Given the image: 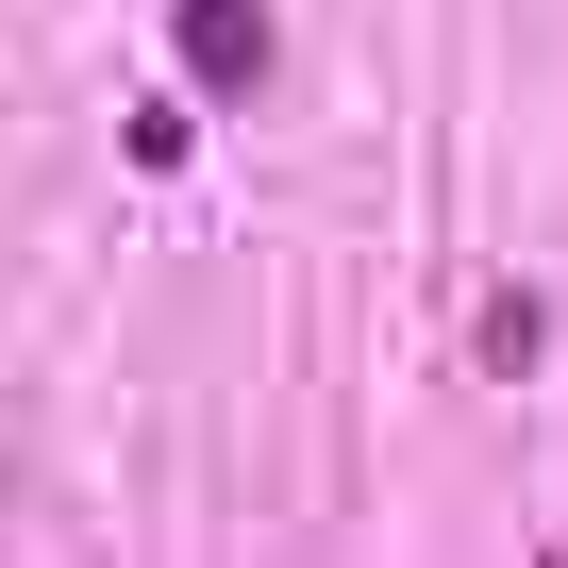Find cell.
<instances>
[{
  "label": "cell",
  "instance_id": "1",
  "mask_svg": "<svg viewBox=\"0 0 568 568\" xmlns=\"http://www.w3.org/2000/svg\"><path fill=\"white\" fill-rule=\"evenodd\" d=\"M168 51H184V84H217V101H251L267 84V0H168Z\"/></svg>",
  "mask_w": 568,
  "mask_h": 568
},
{
  "label": "cell",
  "instance_id": "2",
  "mask_svg": "<svg viewBox=\"0 0 568 568\" xmlns=\"http://www.w3.org/2000/svg\"><path fill=\"white\" fill-rule=\"evenodd\" d=\"M468 352H485V368H535V352H551V302H535V284H485Z\"/></svg>",
  "mask_w": 568,
  "mask_h": 568
}]
</instances>
